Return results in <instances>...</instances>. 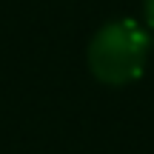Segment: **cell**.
<instances>
[{
  "label": "cell",
  "instance_id": "6da1fadb",
  "mask_svg": "<svg viewBox=\"0 0 154 154\" xmlns=\"http://www.w3.org/2000/svg\"><path fill=\"white\" fill-rule=\"evenodd\" d=\"M151 51V37L140 23L111 20L100 29L88 43V69L106 86H126L146 72Z\"/></svg>",
  "mask_w": 154,
  "mask_h": 154
},
{
  "label": "cell",
  "instance_id": "7a4b0ae2",
  "mask_svg": "<svg viewBox=\"0 0 154 154\" xmlns=\"http://www.w3.org/2000/svg\"><path fill=\"white\" fill-rule=\"evenodd\" d=\"M143 17H146V23L154 29V0H146L143 3Z\"/></svg>",
  "mask_w": 154,
  "mask_h": 154
}]
</instances>
